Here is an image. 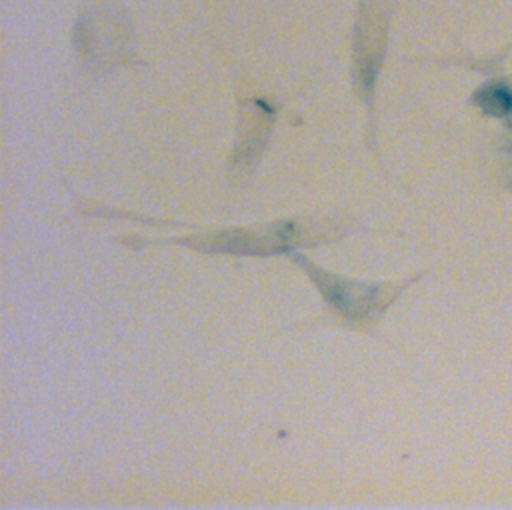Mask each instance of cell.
Instances as JSON below:
<instances>
[{
    "label": "cell",
    "instance_id": "cell-1",
    "mask_svg": "<svg viewBox=\"0 0 512 510\" xmlns=\"http://www.w3.org/2000/svg\"><path fill=\"white\" fill-rule=\"evenodd\" d=\"M476 104L492 116H508L512 112V90L502 82L484 84L476 92Z\"/></svg>",
    "mask_w": 512,
    "mask_h": 510
}]
</instances>
